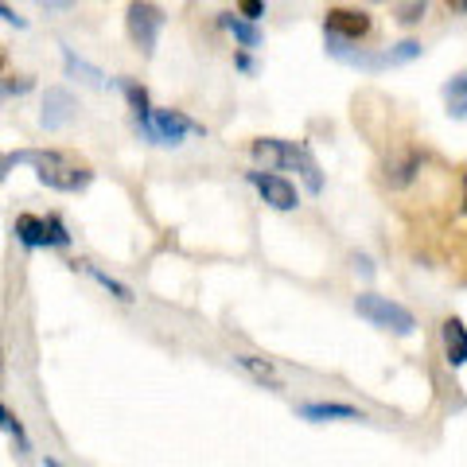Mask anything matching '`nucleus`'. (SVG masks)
<instances>
[{"label": "nucleus", "mask_w": 467, "mask_h": 467, "mask_svg": "<svg viewBox=\"0 0 467 467\" xmlns=\"http://www.w3.org/2000/svg\"><path fill=\"white\" fill-rule=\"evenodd\" d=\"M20 164H32L36 168V180L43 187H51V192H63V195H78L86 187L94 183V171L78 164L75 156L67 152H55V149H27V152H16Z\"/></svg>", "instance_id": "f257e3e1"}, {"label": "nucleus", "mask_w": 467, "mask_h": 467, "mask_svg": "<svg viewBox=\"0 0 467 467\" xmlns=\"http://www.w3.org/2000/svg\"><path fill=\"white\" fill-rule=\"evenodd\" d=\"M250 152L257 164H265V168H285V171H296L304 187H308L312 195L324 192V171H319V164L312 160L308 149H300L296 140H281V137H261L250 144Z\"/></svg>", "instance_id": "f03ea898"}, {"label": "nucleus", "mask_w": 467, "mask_h": 467, "mask_svg": "<svg viewBox=\"0 0 467 467\" xmlns=\"http://www.w3.org/2000/svg\"><path fill=\"white\" fill-rule=\"evenodd\" d=\"M355 312L367 319V324L401 335V339H409V335L417 331V316L409 312L405 304L382 296V292H358V296H355Z\"/></svg>", "instance_id": "7ed1b4c3"}, {"label": "nucleus", "mask_w": 467, "mask_h": 467, "mask_svg": "<svg viewBox=\"0 0 467 467\" xmlns=\"http://www.w3.org/2000/svg\"><path fill=\"white\" fill-rule=\"evenodd\" d=\"M12 234L24 250H67L70 245V230L58 214H16Z\"/></svg>", "instance_id": "20e7f679"}, {"label": "nucleus", "mask_w": 467, "mask_h": 467, "mask_svg": "<svg viewBox=\"0 0 467 467\" xmlns=\"http://www.w3.org/2000/svg\"><path fill=\"white\" fill-rule=\"evenodd\" d=\"M164 8L152 5V0H129V8H125V32L129 39H133V47L144 51V55H152L156 51V43H160V32H164Z\"/></svg>", "instance_id": "39448f33"}, {"label": "nucleus", "mask_w": 467, "mask_h": 467, "mask_svg": "<svg viewBox=\"0 0 467 467\" xmlns=\"http://www.w3.org/2000/svg\"><path fill=\"white\" fill-rule=\"evenodd\" d=\"M192 137H207V129H202L195 117H187L183 109H152V129L144 140L164 144V149H180V144Z\"/></svg>", "instance_id": "423d86ee"}, {"label": "nucleus", "mask_w": 467, "mask_h": 467, "mask_svg": "<svg viewBox=\"0 0 467 467\" xmlns=\"http://www.w3.org/2000/svg\"><path fill=\"white\" fill-rule=\"evenodd\" d=\"M245 183L254 187V192L261 195V202H269L273 211H296L300 207V192H296V183L285 180V175H276L273 168H254V171H245Z\"/></svg>", "instance_id": "0eeeda50"}, {"label": "nucleus", "mask_w": 467, "mask_h": 467, "mask_svg": "<svg viewBox=\"0 0 467 467\" xmlns=\"http://www.w3.org/2000/svg\"><path fill=\"white\" fill-rule=\"evenodd\" d=\"M75 109H78V101L70 90H63V86H51L47 94H43V129L47 133H58V129H67L70 121H75Z\"/></svg>", "instance_id": "6e6552de"}, {"label": "nucleus", "mask_w": 467, "mask_h": 467, "mask_svg": "<svg viewBox=\"0 0 467 467\" xmlns=\"http://www.w3.org/2000/svg\"><path fill=\"white\" fill-rule=\"evenodd\" d=\"M370 27H374V20L358 8H331L327 20H324V32H335L343 39H367Z\"/></svg>", "instance_id": "1a4fd4ad"}, {"label": "nucleus", "mask_w": 467, "mask_h": 467, "mask_svg": "<svg viewBox=\"0 0 467 467\" xmlns=\"http://www.w3.org/2000/svg\"><path fill=\"white\" fill-rule=\"evenodd\" d=\"M296 417L312 420V425H327V420H367L362 409L343 405V401H304V405H296Z\"/></svg>", "instance_id": "9d476101"}, {"label": "nucleus", "mask_w": 467, "mask_h": 467, "mask_svg": "<svg viewBox=\"0 0 467 467\" xmlns=\"http://www.w3.org/2000/svg\"><path fill=\"white\" fill-rule=\"evenodd\" d=\"M441 347H444V362L451 370L467 367V324L460 316H448L441 324Z\"/></svg>", "instance_id": "9b49d317"}, {"label": "nucleus", "mask_w": 467, "mask_h": 467, "mask_svg": "<svg viewBox=\"0 0 467 467\" xmlns=\"http://www.w3.org/2000/svg\"><path fill=\"white\" fill-rule=\"evenodd\" d=\"M420 168H425V152L405 149L401 156H393L389 164H386V175H382V180H386L389 192H405V187L417 180V171H420Z\"/></svg>", "instance_id": "f8f14e48"}, {"label": "nucleus", "mask_w": 467, "mask_h": 467, "mask_svg": "<svg viewBox=\"0 0 467 467\" xmlns=\"http://www.w3.org/2000/svg\"><path fill=\"white\" fill-rule=\"evenodd\" d=\"M218 27H226V32L234 36V43H238V47H245V51H257L261 43H265L257 20H245L242 12H223V16H218Z\"/></svg>", "instance_id": "ddd939ff"}, {"label": "nucleus", "mask_w": 467, "mask_h": 467, "mask_svg": "<svg viewBox=\"0 0 467 467\" xmlns=\"http://www.w3.org/2000/svg\"><path fill=\"white\" fill-rule=\"evenodd\" d=\"M117 86H121V94L129 98V109H133V121H137V129H140V137H149V129H152V101H149V90H144L140 82H133V78H121Z\"/></svg>", "instance_id": "4468645a"}, {"label": "nucleus", "mask_w": 467, "mask_h": 467, "mask_svg": "<svg viewBox=\"0 0 467 467\" xmlns=\"http://www.w3.org/2000/svg\"><path fill=\"white\" fill-rule=\"evenodd\" d=\"M58 47H63V67H67V75H70V78L90 82L94 90H109V86H113V78H106L98 67H90L86 58H78V55H75V47H67V43H58Z\"/></svg>", "instance_id": "2eb2a0df"}, {"label": "nucleus", "mask_w": 467, "mask_h": 467, "mask_svg": "<svg viewBox=\"0 0 467 467\" xmlns=\"http://www.w3.org/2000/svg\"><path fill=\"white\" fill-rule=\"evenodd\" d=\"M234 362L254 378L257 386H265V389H273V393H281L285 389V382H281V374H276V367L269 358H257V355H234Z\"/></svg>", "instance_id": "dca6fc26"}, {"label": "nucleus", "mask_w": 467, "mask_h": 467, "mask_svg": "<svg viewBox=\"0 0 467 467\" xmlns=\"http://www.w3.org/2000/svg\"><path fill=\"white\" fill-rule=\"evenodd\" d=\"M444 106H448V117H456V121L467 117V70L444 82Z\"/></svg>", "instance_id": "f3484780"}, {"label": "nucleus", "mask_w": 467, "mask_h": 467, "mask_svg": "<svg viewBox=\"0 0 467 467\" xmlns=\"http://www.w3.org/2000/svg\"><path fill=\"white\" fill-rule=\"evenodd\" d=\"M0 432H8L12 441H16V456H20V460L32 456V441H27V429L20 425V417L12 413L5 401H0Z\"/></svg>", "instance_id": "a211bd4d"}, {"label": "nucleus", "mask_w": 467, "mask_h": 467, "mask_svg": "<svg viewBox=\"0 0 467 467\" xmlns=\"http://www.w3.org/2000/svg\"><path fill=\"white\" fill-rule=\"evenodd\" d=\"M82 273H86V276H94V281H98L101 288H106L113 300H121V304H133V300H137V296H133V288H129V285H121V281H117V276H109L106 269L90 265V261H82Z\"/></svg>", "instance_id": "6ab92c4d"}, {"label": "nucleus", "mask_w": 467, "mask_h": 467, "mask_svg": "<svg viewBox=\"0 0 467 467\" xmlns=\"http://www.w3.org/2000/svg\"><path fill=\"white\" fill-rule=\"evenodd\" d=\"M420 43L417 39H405V43H398V47H389V51H382L378 55V70L382 67H401V63H413V58H420Z\"/></svg>", "instance_id": "aec40b11"}, {"label": "nucleus", "mask_w": 467, "mask_h": 467, "mask_svg": "<svg viewBox=\"0 0 467 467\" xmlns=\"http://www.w3.org/2000/svg\"><path fill=\"white\" fill-rule=\"evenodd\" d=\"M39 12H47V16H58V12H70L78 5V0H32Z\"/></svg>", "instance_id": "412c9836"}, {"label": "nucleus", "mask_w": 467, "mask_h": 467, "mask_svg": "<svg viewBox=\"0 0 467 467\" xmlns=\"http://www.w3.org/2000/svg\"><path fill=\"white\" fill-rule=\"evenodd\" d=\"M425 20V0L420 5H409V8H401L398 12V24H405V27H413V24H420Z\"/></svg>", "instance_id": "4be33fe9"}, {"label": "nucleus", "mask_w": 467, "mask_h": 467, "mask_svg": "<svg viewBox=\"0 0 467 467\" xmlns=\"http://www.w3.org/2000/svg\"><path fill=\"white\" fill-rule=\"evenodd\" d=\"M238 12L245 20H261L265 16V0H238Z\"/></svg>", "instance_id": "5701e85b"}, {"label": "nucleus", "mask_w": 467, "mask_h": 467, "mask_svg": "<svg viewBox=\"0 0 467 467\" xmlns=\"http://www.w3.org/2000/svg\"><path fill=\"white\" fill-rule=\"evenodd\" d=\"M234 67H238L242 75H257V67H254V58H250V51H245V47L234 55Z\"/></svg>", "instance_id": "b1692460"}, {"label": "nucleus", "mask_w": 467, "mask_h": 467, "mask_svg": "<svg viewBox=\"0 0 467 467\" xmlns=\"http://www.w3.org/2000/svg\"><path fill=\"white\" fill-rule=\"evenodd\" d=\"M16 164H20V160H16V152H0V183L8 180V171L16 168Z\"/></svg>", "instance_id": "393cba45"}, {"label": "nucleus", "mask_w": 467, "mask_h": 467, "mask_svg": "<svg viewBox=\"0 0 467 467\" xmlns=\"http://www.w3.org/2000/svg\"><path fill=\"white\" fill-rule=\"evenodd\" d=\"M0 20H5V24H16V27H27V20H24V16H16V12H12V8L5 5V0H0Z\"/></svg>", "instance_id": "a878e982"}, {"label": "nucleus", "mask_w": 467, "mask_h": 467, "mask_svg": "<svg viewBox=\"0 0 467 467\" xmlns=\"http://www.w3.org/2000/svg\"><path fill=\"white\" fill-rule=\"evenodd\" d=\"M355 269H362V273H367V276H370V273H374V265H370V257H358V254H355Z\"/></svg>", "instance_id": "bb28decb"}, {"label": "nucleus", "mask_w": 467, "mask_h": 467, "mask_svg": "<svg viewBox=\"0 0 467 467\" xmlns=\"http://www.w3.org/2000/svg\"><path fill=\"white\" fill-rule=\"evenodd\" d=\"M460 207H463V214H467V171H463V180H460Z\"/></svg>", "instance_id": "cd10ccee"}, {"label": "nucleus", "mask_w": 467, "mask_h": 467, "mask_svg": "<svg viewBox=\"0 0 467 467\" xmlns=\"http://www.w3.org/2000/svg\"><path fill=\"white\" fill-rule=\"evenodd\" d=\"M8 98V90H5V86H0V101H5Z\"/></svg>", "instance_id": "c85d7f7f"}, {"label": "nucleus", "mask_w": 467, "mask_h": 467, "mask_svg": "<svg viewBox=\"0 0 467 467\" xmlns=\"http://www.w3.org/2000/svg\"><path fill=\"white\" fill-rule=\"evenodd\" d=\"M0 63H5V58H0Z\"/></svg>", "instance_id": "c756f323"}]
</instances>
